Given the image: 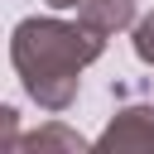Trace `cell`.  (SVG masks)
<instances>
[{"label": "cell", "instance_id": "4", "mask_svg": "<svg viewBox=\"0 0 154 154\" xmlns=\"http://www.w3.org/2000/svg\"><path fill=\"white\" fill-rule=\"evenodd\" d=\"M48 149H58V154H82V149H91V140H82L72 125H63V120H48V125H38L34 135H24L19 144H14V154H48Z\"/></svg>", "mask_w": 154, "mask_h": 154}, {"label": "cell", "instance_id": "5", "mask_svg": "<svg viewBox=\"0 0 154 154\" xmlns=\"http://www.w3.org/2000/svg\"><path fill=\"white\" fill-rule=\"evenodd\" d=\"M130 48H135V58H140L144 67H154V10H149L144 19H135V29H130Z\"/></svg>", "mask_w": 154, "mask_h": 154}, {"label": "cell", "instance_id": "3", "mask_svg": "<svg viewBox=\"0 0 154 154\" xmlns=\"http://www.w3.org/2000/svg\"><path fill=\"white\" fill-rule=\"evenodd\" d=\"M77 19L87 24V29H96V34H125V29H135V19H140V5L135 0H77Z\"/></svg>", "mask_w": 154, "mask_h": 154}, {"label": "cell", "instance_id": "6", "mask_svg": "<svg viewBox=\"0 0 154 154\" xmlns=\"http://www.w3.org/2000/svg\"><path fill=\"white\" fill-rule=\"evenodd\" d=\"M14 125H19V111H14V106H0V130H5V149H10V154H14V144H19Z\"/></svg>", "mask_w": 154, "mask_h": 154}, {"label": "cell", "instance_id": "2", "mask_svg": "<svg viewBox=\"0 0 154 154\" xmlns=\"http://www.w3.org/2000/svg\"><path fill=\"white\" fill-rule=\"evenodd\" d=\"M96 154H154V106L149 101H125L106 120V130L91 140Z\"/></svg>", "mask_w": 154, "mask_h": 154}, {"label": "cell", "instance_id": "7", "mask_svg": "<svg viewBox=\"0 0 154 154\" xmlns=\"http://www.w3.org/2000/svg\"><path fill=\"white\" fill-rule=\"evenodd\" d=\"M48 10H77V0H43Z\"/></svg>", "mask_w": 154, "mask_h": 154}, {"label": "cell", "instance_id": "1", "mask_svg": "<svg viewBox=\"0 0 154 154\" xmlns=\"http://www.w3.org/2000/svg\"><path fill=\"white\" fill-rule=\"evenodd\" d=\"M106 53V34L87 29L82 19L58 14H29L10 34V63L29 91V101L48 116H63L82 91V67H91Z\"/></svg>", "mask_w": 154, "mask_h": 154}]
</instances>
